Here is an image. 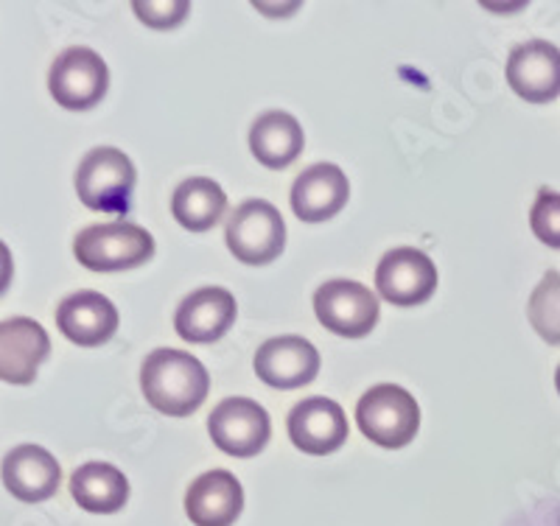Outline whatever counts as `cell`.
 I'll return each mask as SVG.
<instances>
[{"instance_id": "obj_8", "label": "cell", "mask_w": 560, "mask_h": 526, "mask_svg": "<svg viewBox=\"0 0 560 526\" xmlns=\"http://www.w3.org/2000/svg\"><path fill=\"white\" fill-rule=\"evenodd\" d=\"M208 432L219 451L230 457L247 459L267 448L269 437H272V423L258 400L228 398L210 412Z\"/></svg>"}, {"instance_id": "obj_14", "label": "cell", "mask_w": 560, "mask_h": 526, "mask_svg": "<svg viewBox=\"0 0 560 526\" xmlns=\"http://www.w3.org/2000/svg\"><path fill=\"white\" fill-rule=\"evenodd\" d=\"M51 353V339L39 323L14 317L0 323V381L26 387Z\"/></svg>"}, {"instance_id": "obj_24", "label": "cell", "mask_w": 560, "mask_h": 526, "mask_svg": "<svg viewBox=\"0 0 560 526\" xmlns=\"http://www.w3.org/2000/svg\"><path fill=\"white\" fill-rule=\"evenodd\" d=\"M135 14L140 23H147L152 28H177L185 20V14L191 12L188 0H147V3H132Z\"/></svg>"}, {"instance_id": "obj_9", "label": "cell", "mask_w": 560, "mask_h": 526, "mask_svg": "<svg viewBox=\"0 0 560 526\" xmlns=\"http://www.w3.org/2000/svg\"><path fill=\"white\" fill-rule=\"evenodd\" d=\"M376 289L398 308L427 303L438 289V267L427 253L415 247L389 249L376 269Z\"/></svg>"}, {"instance_id": "obj_2", "label": "cell", "mask_w": 560, "mask_h": 526, "mask_svg": "<svg viewBox=\"0 0 560 526\" xmlns=\"http://www.w3.org/2000/svg\"><path fill=\"white\" fill-rule=\"evenodd\" d=\"M73 253L90 272H124L152 260L154 238L132 222L93 224L77 235Z\"/></svg>"}, {"instance_id": "obj_18", "label": "cell", "mask_w": 560, "mask_h": 526, "mask_svg": "<svg viewBox=\"0 0 560 526\" xmlns=\"http://www.w3.org/2000/svg\"><path fill=\"white\" fill-rule=\"evenodd\" d=\"M242 510V482L230 470H208L185 493V513L197 526H233Z\"/></svg>"}, {"instance_id": "obj_20", "label": "cell", "mask_w": 560, "mask_h": 526, "mask_svg": "<svg viewBox=\"0 0 560 526\" xmlns=\"http://www.w3.org/2000/svg\"><path fill=\"white\" fill-rule=\"evenodd\" d=\"M70 495L88 513L113 515L129 501V482L115 465L88 463L70 476Z\"/></svg>"}, {"instance_id": "obj_22", "label": "cell", "mask_w": 560, "mask_h": 526, "mask_svg": "<svg viewBox=\"0 0 560 526\" xmlns=\"http://www.w3.org/2000/svg\"><path fill=\"white\" fill-rule=\"evenodd\" d=\"M527 317L544 342L560 344V272L549 269L541 283L535 285Z\"/></svg>"}, {"instance_id": "obj_15", "label": "cell", "mask_w": 560, "mask_h": 526, "mask_svg": "<svg viewBox=\"0 0 560 526\" xmlns=\"http://www.w3.org/2000/svg\"><path fill=\"white\" fill-rule=\"evenodd\" d=\"M350 185L334 163H317L300 174L292 185V210L300 222H328L348 204Z\"/></svg>"}, {"instance_id": "obj_21", "label": "cell", "mask_w": 560, "mask_h": 526, "mask_svg": "<svg viewBox=\"0 0 560 526\" xmlns=\"http://www.w3.org/2000/svg\"><path fill=\"white\" fill-rule=\"evenodd\" d=\"M228 210V197L213 179L191 177L177 185L172 199V213L185 230L191 233H205L217 227Z\"/></svg>"}, {"instance_id": "obj_13", "label": "cell", "mask_w": 560, "mask_h": 526, "mask_svg": "<svg viewBox=\"0 0 560 526\" xmlns=\"http://www.w3.org/2000/svg\"><path fill=\"white\" fill-rule=\"evenodd\" d=\"M236 297L228 289L205 285V289H197V292H191L179 303L174 328H177V334L185 342H219L236 323Z\"/></svg>"}, {"instance_id": "obj_12", "label": "cell", "mask_w": 560, "mask_h": 526, "mask_svg": "<svg viewBox=\"0 0 560 526\" xmlns=\"http://www.w3.org/2000/svg\"><path fill=\"white\" fill-rule=\"evenodd\" d=\"M255 373L275 389L306 387L319 373V353L303 337L269 339L255 353Z\"/></svg>"}, {"instance_id": "obj_11", "label": "cell", "mask_w": 560, "mask_h": 526, "mask_svg": "<svg viewBox=\"0 0 560 526\" xmlns=\"http://www.w3.org/2000/svg\"><path fill=\"white\" fill-rule=\"evenodd\" d=\"M287 423L289 440L314 457L334 454L348 440V418H345L342 406L331 398H319V395L300 400L289 412Z\"/></svg>"}, {"instance_id": "obj_19", "label": "cell", "mask_w": 560, "mask_h": 526, "mask_svg": "<svg viewBox=\"0 0 560 526\" xmlns=\"http://www.w3.org/2000/svg\"><path fill=\"white\" fill-rule=\"evenodd\" d=\"M303 147H306L303 127L294 115L280 113V109L258 115L253 129H249V149L258 157V163L275 168V172L289 168L300 157Z\"/></svg>"}, {"instance_id": "obj_23", "label": "cell", "mask_w": 560, "mask_h": 526, "mask_svg": "<svg viewBox=\"0 0 560 526\" xmlns=\"http://www.w3.org/2000/svg\"><path fill=\"white\" fill-rule=\"evenodd\" d=\"M529 227L535 238L547 247L560 249V194L558 190L541 188L529 210Z\"/></svg>"}, {"instance_id": "obj_10", "label": "cell", "mask_w": 560, "mask_h": 526, "mask_svg": "<svg viewBox=\"0 0 560 526\" xmlns=\"http://www.w3.org/2000/svg\"><path fill=\"white\" fill-rule=\"evenodd\" d=\"M508 82L524 102H555L560 95V51L544 39L516 45L508 59Z\"/></svg>"}, {"instance_id": "obj_25", "label": "cell", "mask_w": 560, "mask_h": 526, "mask_svg": "<svg viewBox=\"0 0 560 526\" xmlns=\"http://www.w3.org/2000/svg\"><path fill=\"white\" fill-rule=\"evenodd\" d=\"M12 274H14V260H12V249L7 244L0 242V297L7 294L9 283H12Z\"/></svg>"}, {"instance_id": "obj_5", "label": "cell", "mask_w": 560, "mask_h": 526, "mask_svg": "<svg viewBox=\"0 0 560 526\" xmlns=\"http://www.w3.org/2000/svg\"><path fill=\"white\" fill-rule=\"evenodd\" d=\"M228 247L247 267H267L287 247V224L275 204L249 199L233 210L228 222Z\"/></svg>"}, {"instance_id": "obj_7", "label": "cell", "mask_w": 560, "mask_h": 526, "mask_svg": "<svg viewBox=\"0 0 560 526\" xmlns=\"http://www.w3.org/2000/svg\"><path fill=\"white\" fill-rule=\"evenodd\" d=\"M323 328L345 339H362L378 325V297L357 280H328L314 294Z\"/></svg>"}, {"instance_id": "obj_16", "label": "cell", "mask_w": 560, "mask_h": 526, "mask_svg": "<svg viewBox=\"0 0 560 526\" xmlns=\"http://www.w3.org/2000/svg\"><path fill=\"white\" fill-rule=\"evenodd\" d=\"M118 308L98 292H77L65 297L57 308V325L79 348L107 344L118 330Z\"/></svg>"}, {"instance_id": "obj_4", "label": "cell", "mask_w": 560, "mask_h": 526, "mask_svg": "<svg viewBox=\"0 0 560 526\" xmlns=\"http://www.w3.org/2000/svg\"><path fill=\"white\" fill-rule=\"evenodd\" d=\"M138 172L132 160L115 147H98L84 154L77 168V194L90 210L127 213Z\"/></svg>"}, {"instance_id": "obj_1", "label": "cell", "mask_w": 560, "mask_h": 526, "mask_svg": "<svg viewBox=\"0 0 560 526\" xmlns=\"http://www.w3.org/2000/svg\"><path fill=\"white\" fill-rule=\"evenodd\" d=\"M140 389L158 412L168 418H188L208 398L210 375L197 355L160 348L149 353L140 367Z\"/></svg>"}, {"instance_id": "obj_6", "label": "cell", "mask_w": 560, "mask_h": 526, "mask_svg": "<svg viewBox=\"0 0 560 526\" xmlns=\"http://www.w3.org/2000/svg\"><path fill=\"white\" fill-rule=\"evenodd\" d=\"M109 87L107 62L93 48L73 45L57 57L48 73V90L54 102L65 109H93Z\"/></svg>"}, {"instance_id": "obj_3", "label": "cell", "mask_w": 560, "mask_h": 526, "mask_svg": "<svg viewBox=\"0 0 560 526\" xmlns=\"http://www.w3.org/2000/svg\"><path fill=\"white\" fill-rule=\"evenodd\" d=\"M357 423L370 443L393 451L404 448L420 429L418 400L398 384H378L359 400Z\"/></svg>"}, {"instance_id": "obj_26", "label": "cell", "mask_w": 560, "mask_h": 526, "mask_svg": "<svg viewBox=\"0 0 560 526\" xmlns=\"http://www.w3.org/2000/svg\"><path fill=\"white\" fill-rule=\"evenodd\" d=\"M555 384H558V393H560V367L555 370Z\"/></svg>"}, {"instance_id": "obj_17", "label": "cell", "mask_w": 560, "mask_h": 526, "mask_svg": "<svg viewBox=\"0 0 560 526\" xmlns=\"http://www.w3.org/2000/svg\"><path fill=\"white\" fill-rule=\"evenodd\" d=\"M59 470L57 457L43 445H18L3 459V484L14 499L37 504V501L51 499L59 490Z\"/></svg>"}]
</instances>
